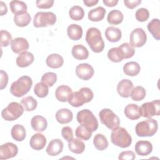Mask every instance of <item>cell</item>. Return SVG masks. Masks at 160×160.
<instances>
[{"label":"cell","instance_id":"30bf717a","mask_svg":"<svg viewBox=\"0 0 160 160\" xmlns=\"http://www.w3.org/2000/svg\"><path fill=\"white\" fill-rule=\"evenodd\" d=\"M142 116L151 118L154 116H159L160 113V101L159 99L143 103L140 107Z\"/></svg>","mask_w":160,"mask_h":160},{"label":"cell","instance_id":"83f0119b","mask_svg":"<svg viewBox=\"0 0 160 160\" xmlns=\"http://www.w3.org/2000/svg\"><path fill=\"white\" fill-rule=\"evenodd\" d=\"M106 9L102 6H99L90 10L88 12V17L91 21L98 22L104 19Z\"/></svg>","mask_w":160,"mask_h":160},{"label":"cell","instance_id":"c3c4849f","mask_svg":"<svg viewBox=\"0 0 160 160\" xmlns=\"http://www.w3.org/2000/svg\"><path fill=\"white\" fill-rule=\"evenodd\" d=\"M54 2L53 0H38L36 4L39 9H49L53 6Z\"/></svg>","mask_w":160,"mask_h":160},{"label":"cell","instance_id":"ffe728a7","mask_svg":"<svg viewBox=\"0 0 160 160\" xmlns=\"http://www.w3.org/2000/svg\"><path fill=\"white\" fill-rule=\"evenodd\" d=\"M34 60V55L29 52L24 51L19 54L17 57L16 62L18 67L20 68H26L31 64Z\"/></svg>","mask_w":160,"mask_h":160},{"label":"cell","instance_id":"52a82bcc","mask_svg":"<svg viewBox=\"0 0 160 160\" xmlns=\"http://www.w3.org/2000/svg\"><path fill=\"white\" fill-rule=\"evenodd\" d=\"M99 116L102 124L111 130L116 129L120 124L119 117L110 109H102L99 112Z\"/></svg>","mask_w":160,"mask_h":160},{"label":"cell","instance_id":"cb8c5ba5","mask_svg":"<svg viewBox=\"0 0 160 160\" xmlns=\"http://www.w3.org/2000/svg\"><path fill=\"white\" fill-rule=\"evenodd\" d=\"M46 62L48 67L53 69H57L61 68L63 65L64 59L59 54L53 53L47 57Z\"/></svg>","mask_w":160,"mask_h":160},{"label":"cell","instance_id":"5b68a950","mask_svg":"<svg viewBox=\"0 0 160 160\" xmlns=\"http://www.w3.org/2000/svg\"><path fill=\"white\" fill-rule=\"evenodd\" d=\"M111 141L113 144L121 148H126L131 144L132 138L125 128L118 127L112 131Z\"/></svg>","mask_w":160,"mask_h":160},{"label":"cell","instance_id":"603a6c76","mask_svg":"<svg viewBox=\"0 0 160 160\" xmlns=\"http://www.w3.org/2000/svg\"><path fill=\"white\" fill-rule=\"evenodd\" d=\"M31 125L35 131L42 132L47 128L48 122L44 117L40 115H36L32 118Z\"/></svg>","mask_w":160,"mask_h":160},{"label":"cell","instance_id":"4dcf8cb0","mask_svg":"<svg viewBox=\"0 0 160 160\" xmlns=\"http://www.w3.org/2000/svg\"><path fill=\"white\" fill-rule=\"evenodd\" d=\"M148 29L152 34V37L157 41L160 39V23L159 19L157 18L152 19L148 24Z\"/></svg>","mask_w":160,"mask_h":160},{"label":"cell","instance_id":"1f68e13d","mask_svg":"<svg viewBox=\"0 0 160 160\" xmlns=\"http://www.w3.org/2000/svg\"><path fill=\"white\" fill-rule=\"evenodd\" d=\"M68 148L73 153L81 154L85 150V144L80 139L72 138L68 141Z\"/></svg>","mask_w":160,"mask_h":160},{"label":"cell","instance_id":"f35d334b","mask_svg":"<svg viewBox=\"0 0 160 160\" xmlns=\"http://www.w3.org/2000/svg\"><path fill=\"white\" fill-rule=\"evenodd\" d=\"M48 87L49 86L48 85L43 83L42 82H38L35 84L34 88V92L38 97L40 98H45L49 93Z\"/></svg>","mask_w":160,"mask_h":160},{"label":"cell","instance_id":"6da1fadb","mask_svg":"<svg viewBox=\"0 0 160 160\" xmlns=\"http://www.w3.org/2000/svg\"><path fill=\"white\" fill-rule=\"evenodd\" d=\"M86 41L94 52H101L104 48V42L101 31L96 28L92 27L88 29L86 34Z\"/></svg>","mask_w":160,"mask_h":160},{"label":"cell","instance_id":"f546056e","mask_svg":"<svg viewBox=\"0 0 160 160\" xmlns=\"http://www.w3.org/2000/svg\"><path fill=\"white\" fill-rule=\"evenodd\" d=\"M12 138L17 141H22L26 136L24 127L21 124H15L12 126L11 131Z\"/></svg>","mask_w":160,"mask_h":160},{"label":"cell","instance_id":"e575fe53","mask_svg":"<svg viewBox=\"0 0 160 160\" xmlns=\"http://www.w3.org/2000/svg\"><path fill=\"white\" fill-rule=\"evenodd\" d=\"M31 21L30 14L27 12L23 14H16L14 16V22L17 26L25 27L28 26Z\"/></svg>","mask_w":160,"mask_h":160},{"label":"cell","instance_id":"ba28073f","mask_svg":"<svg viewBox=\"0 0 160 160\" xmlns=\"http://www.w3.org/2000/svg\"><path fill=\"white\" fill-rule=\"evenodd\" d=\"M24 109L17 102H11L1 112L2 118L8 121H12L22 116Z\"/></svg>","mask_w":160,"mask_h":160},{"label":"cell","instance_id":"d590c367","mask_svg":"<svg viewBox=\"0 0 160 160\" xmlns=\"http://www.w3.org/2000/svg\"><path fill=\"white\" fill-rule=\"evenodd\" d=\"M94 147L99 151H103L108 146V141L106 136L102 134H97L93 139Z\"/></svg>","mask_w":160,"mask_h":160},{"label":"cell","instance_id":"7c38bea8","mask_svg":"<svg viewBox=\"0 0 160 160\" xmlns=\"http://www.w3.org/2000/svg\"><path fill=\"white\" fill-rule=\"evenodd\" d=\"M94 68L88 63H82L76 67V74L77 76L84 81L90 79L94 75Z\"/></svg>","mask_w":160,"mask_h":160},{"label":"cell","instance_id":"44dd1931","mask_svg":"<svg viewBox=\"0 0 160 160\" xmlns=\"http://www.w3.org/2000/svg\"><path fill=\"white\" fill-rule=\"evenodd\" d=\"M46 138L43 134L41 133H36L32 135L29 144L33 149L39 151L44 148L46 144Z\"/></svg>","mask_w":160,"mask_h":160},{"label":"cell","instance_id":"8992f818","mask_svg":"<svg viewBox=\"0 0 160 160\" xmlns=\"http://www.w3.org/2000/svg\"><path fill=\"white\" fill-rule=\"evenodd\" d=\"M158 129L156 120L148 118L145 121L138 122L135 128L136 134L139 137H151L154 136Z\"/></svg>","mask_w":160,"mask_h":160},{"label":"cell","instance_id":"74e56055","mask_svg":"<svg viewBox=\"0 0 160 160\" xmlns=\"http://www.w3.org/2000/svg\"><path fill=\"white\" fill-rule=\"evenodd\" d=\"M21 102L26 111H34L38 106L37 101L32 96H27L22 98Z\"/></svg>","mask_w":160,"mask_h":160},{"label":"cell","instance_id":"bcb514c9","mask_svg":"<svg viewBox=\"0 0 160 160\" xmlns=\"http://www.w3.org/2000/svg\"><path fill=\"white\" fill-rule=\"evenodd\" d=\"M0 36H1V45L2 47L8 46L12 41L11 34L6 30L1 31Z\"/></svg>","mask_w":160,"mask_h":160},{"label":"cell","instance_id":"f907efd6","mask_svg":"<svg viewBox=\"0 0 160 160\" xmlns=\"http://www.w3.org/2000/svg\"><path fill=\"white\" fill-rule=\"evenodd\" d=\"M0 76H1V82H0V89L2 90L4 89L8 84V75L6 72L3 70L0 71Z\"/></svg>","mask_w":160,"mask_h":160},{"label":"cell","instance_id":"3957f363","mask_svg":"<svg viewBox=\"0 0 160 160\" xmlns=\"http://www.w3.org/2000/svg\"><path fill=\"white\" fill-rule=\"evenodd\" d=\"M94 98L92 90L87 87L81 88L78 91L73 92L68 100V102L73 107L78 108L84 103L90 102Z\"/></svg>","mask_w":160,"mask_h":160},{"label":"cell","instance_id":"9c48e42d","mask_svg":"<svg viewBox=\"0 0 160 160\" xmlns=\"http://www.w3.org/2000/svg\"><path fill=\"white\" fill-rule=\"evenodd\" d=\"M56 22V16L52 12H38L33 19L35 28H42L54 25Z\"/></svg>","mask_w":160,"mask_h":160},{"label":"cell","instance_id":"8d00e7d4","mask_svg":"<svg viewBox=\"0 0 160 160\" xmlns=\"http://www.w3.org/2000/svg\"><path fill=\"white\" fill-rule=\"evenodd\" d=\"M69 15L71 19L74 21H80L84 16V11L79 6H74L69 11Z\"/></svg>","mask_w":160,"mask_h":160},{"label":"cell","instance_id":"e0dca14e","mask_svg":"<svg viewBox=\"0 0 160 160\" xmlns=\"http://www.w3.org/2000/svg\"><path fill=\"white\" fill-rule=\"evenodd\" d=\"M72 93V91L70 87L66 85H61L56 89L55 96L59 101L65 102L68 101Z\"/></svg>","mask_w":160,"mask_h":160},{"label":"cell","instance_id":"d6986e66","mask_svg":"<svg viewBox=\"0 0 160 160\" xmlns=\"http://www.w3.org/2000/svg\"><path fill=\"white\" fill-rule=\"evenodd\" d=\"M125 116L131 120H136L142 116L141 110L139 106L136 104H128L124 110Z\"/></svg>","mask_w":160,"mask_h":160},{"label":"cell","instance_id":"681fc988","mask_svg":"<svg viewBox=\"0 0 160 160\" xmlns=\"http://www.w3.org/2000/svg\"><path fill=\"white\" fill-rule=\"evenodd\" d=\"M136 158L134 152L132 151H125L121 152L118 157L119 160H133Z\"/></svg>","mask_w":160,"mask_h":160},{"label":"cell","instance_id":"d4e9b609","mask_svg":"<svg viewBox=\"0 0 160 160\" xmlns=\"http://www.w3.org/2000/svg\"><path fill=\"white\" fill-rule=\"evenodd\" d=\"M105 36L106 39L111 42L119 41L122 37L121 31L116 27L109 26L105 30Z\"/></svg>","mask_w":160,"mask_h":160},{"label":"cell","instance_id":"f1b7e54d","mask_svg":"<svg viewBox=\"0 0 160 160\" xmlns=\"http://www.w3.org/2000/svg\"><path fill=\"white\" fill-rule=\"evenodd\" d=\"M140 65L135 61L128 62L123 66L124 73L129 76H135L138 75L140 72Z\"/></svg>","mask_w":160,"mask_h":160},{"label":"cell","instance_id":"8fae6325","mask_svg":"<svg viewBox=\"0 0 160 160\" xmlns=\"http://www.w3.org/2000/svg\"><path fill=\"white\" fill-rule=\"evenodd\" d=\"M147 41V36L142 28H138L134 29L130 34V44L134 48H141L143 46Z\"/></svg>","mask_w":160,"mask_h":160},{"label":"cell","instance_id":"60d3db41","mask_svg":"<svg viewBox=\"0 0 160 160\" xmlns=\"http://www.w3.org/2000/svg\"><path fill=\"white\" fill-rule=\"evenodd\" d=\"M118 48L120 49L124 59H128L132 58L134 53V48L128 42H124L121 44Z\"/></svg>","mask_w":160,"mask_h":160},{"label":"cell","instance_id":"11a10c76","mask_svg":"<svg viewBox=\"0 0 160 160\" xmlns=\"http://www.w3.org/2000/svg\"><path fill=\"white\" fill-rule=\"evenodd\" d=\"M98 0H84L83 2L87 7L93 6L98 3Z\"/></svg>","mask_w":160,"mask_h":160},{"label":"cell","instance_id":"db71d44e","mask_svg":"<svg viewBox=\"0 0 160 160\" xmlns=\"http://www.w3.org/2000/svg\"><path fill=\"white\" fill-rule=\"evenodd\" d=\"M0 8H1V16H2L4 14H6L8 12V8L6 6V4L3 2L2 1L0 2Z\"/></svg>","mask_w":160,"mask_h":160},{"label":"cell","instance_id":"ac0fdd59","mask_svg":"<svg viewBox=\"0 0 160 160\" xmlns=\"http://www.w3.org/2000/svg\"><path fill=\"white\" fill-rule=\"evenodd\" d=\"M136 152L141 156H146L151 153L152 151V145L148 141H139L134 146Z\"/></svg>","mask_w":160,"mask_h":160},{"label":"cell","instance_id":"277c9868","mask_svg":"<svg viewBox=\"0 0 160 160\" xmlns=\"http://www.w3.org/2000/svg\"><path fill=\"white\" fill-rule=\"evenodd\" d=\"M76 119L79 124L91 132L98 128V121L94 114L90 110L84 109L79 111L76 115Z\"/></svg>","mask_w":160,"mask_h":160},{"label":"cell","instance_id":"4fadbf2b","mask_svg":"<svg viewBox=\"0 0 160 160\" xmlns=\"http://www.w3.org/2000/svg\"><path fill=\"white\" fill-rule=\"evenodd\" d=\"M18 152V146L12 142H6L0 147V159H8L15 157Z\"/></svg>","mask_w":160,"mask_h":160},{"label":"cell","instance_id":"f5cc1de1","mask_svg":"<svg viewBox=\"0 0 160 160\" xmlns=\"http://www.w3.org/2000/svg\"><path fill=\"white\" fill-rule=\"evenodd\" d=\"M102 2L108 7H113L116 6L118 0H103Z\"/></svg>","mask_w":160,"mask_h":160},{"label":"cell","instance_id":"7dc6e473","mask_svg":"<svg viewBox=\"0 0 160 160\" xmlns=\"http://www.w3.org/2000/svg\"><path fill=\"white\" fill-rule=\"evenodd\" d=\"M61 134L62 138L67 141H69L73 138V131L69 126H64L61 130Z\"/></svg>","mask_w":160,"mask_h":160},{"label":"cell","instance_id":"484cf974","mask_svg":"<svg viewBox=\"0 0 160 160\" xmlns=\"http://www.w3.org/2000/svg\"><path fill=\"white\" fill-rule=\"evenodd\" d=\"M72 56L78 60L86 59L89 57L88 49L82 44L74 45L71 50Z\"/></svg>","mask_w":160,"mask_h":160},{"label":"cell","instance_id":"b9f144b4","mask_svg":"<svg viewBox=\"0 0 160 160\" xmlns=\"http://www.w3.org/2000/svg\"><path fill=\"white\" fill-rule=\"evenodd\" d=\"M108 58L114 62H119L124 59L123 56L118 47L110 49L108 52Z\"/></svg>","mask_w":160,"mask_h":160},{"label":"cell","instance_id":"2e32d148","mask_svg":"<svg viewBox=\"0 0 160 160\" xmlns=\"http://www.w3.org/2000/svg\"><path fill=\"white\" fill-rule=\"evenodd\" d=\"M63 142L59 139H54L51 140L46 149L47 154L51 156H55L59 154L63 149Z\"/></svg>","mask_w":160,"mask_h":160},{"label":"cell","instance_id":"836d02e7","mask_svg":"<svg viewBox=\"0 0 160 160\" xmlns=\"http://www.w3.org/2000/svg\"><path fill=\"white\" fill-rule=\"evenodd\" d=\"M124 19V15L121 11L118 9L111 11L107 16V21L109 24L117 25L121 23Z\"/></svg>","mask_w":160,"mask_h":160},{"label":"cell","instance_id":"4316f807","mask_svg":"<svg viewBox=\"0 0 160 160\" xmlns=\"http://www.w3.org/2000/svg\"><path fill=\"white\" fill-rule=\"evenodd\" d=\"M67 34L71 40H79L82 36V28L78 24H71L67 28Z\"/></svg>","mask_w":160,"mask_h":160},{"label":"cell","instance_id":"7402d4cb","mask_svg":"<svg viewBox=\"0 0 160 160\" xmlns=\"http://www.w3.org/2000/svg\"><path fill=\"white\" fill-rule=\"evenodd\" d=\"M56 119L57 121L62 124L70 122L73 118V114L71 110L67 108H62L56 112Z\"/></svg>","mask_w":160,"mask_h":160},{"label":"cell","instance_id":"5bb4252c","mask_svg":"<svg viewBox=\"0 0 160 160\" xmlns=\"http://www.w3.org/2000/svg\"><path fill=\"white\" fill-rule=\"evenodd\" d=\"M133 88V83L131 81L128 79H123L118 82L117 91L120 96L128 98L130 96Z\"/></svg>","mask_w":160,"mask_h":160},{"label":"cell","instance_id":"7a4b0ae2","mask_svg":"<svg viewBox=\"0 0 160 160\" xmlns=\"http://www.w3.org/2000/svg\"><path fill=\"white\" fill-rule=\"evenodd\" d=\"M32 85V80L28 76H21L13 82L10 88V92L16 97L20 98L27 94Z\"/></svg>","mask_w":160,"mask_h":160},{"label":"cell","instance_id":"ee69618b","mask_svg":"<svg viewBox=\"0 0 160 160\" xmlns=\"http://www.w3.org/2000/svg\"><path fill=\"white\" fill-rule=\"evenodd\" d=\"M41 82L48 85L49 87L52 86L57 81V74L52 72L44 73L41 77Z\"/></svg>","mask_w":160,"mask_h":160},{"label":"cell","instance_id":"7bdbcfd3","mask_svg":"<svg viewBox=\"0 0 160 160\" xmlns=\"http://www.w3.org/2000/svg\"><path fill=\"white\" fill-rule=\"evenodd\" d=\"M75 135L80 139L88 141L92 136V132L81 125L77 127L75 131Z\"/></svg>","mask_w":160,"mask_h":160},{"label":"cell","instance_id":"9a60e30c","mask_svg":"<svg viewBox=\"0 0 160 160\" xmlns=\"http://www.w3.org/2000/svg\"><path fill=\"white\" fill-rule=\"evenodd\" d=\"M29 47V44L28 40L21 37L14 38L11 43V50L16 54H20L22 52L27 51Z\"/></svg>","mask_w":160,"mask_h":160},{"label":"cell","instance_id":"d6a6232c","mask_svg":"<svg viewBox=\"0 0 160 160\" xmlns=\"http://www.w3.org/2000/svg\"><path fill=\"white\" fill-rule=\"evenodd\" d=\"M9 7L11 12L14 14V15L27 12V5L23 1L17 0L11 1L9 2Z\"/></svg>","mask_w":160,"mask_h":160},{"label":"cell","instance_id":"816d5d0a","mask_svg":"<svg viewBox=\"0 0 160 160\" xmlns=\"http://www.w3.org/2000/svg\"><path fill=\"white\" fill-rule=\"evenodd\" d=\"M141 3V0H124V5L129 9H134Z\"/></svg>","mask_w":160,"mask_h":160},{"label":"cell","instance_id":"f6af8a7d","mask_svg":"<svg viewBox=\"0 0 160 160\" xmlns=\"http://www.w3.org/2000/svg\"><path fill=\"white\" fill-rule=\"evenodd\" d=\"M135 17L138 21L144 22L147 21L149 17V11L146 8H139L136 11Z\"/></svg>","mask_w":160,"mask_h":160},{"label":"cell","instance_id":"ab89813d","mask_svg":"<svg viewBox=\"0 0 160 160\" xmlns=\"http://www.w3.org/2000/svg\"><path fill=\"white\" fill-rule=\"evenodd\" d=\"M146 94L145 89L142 86H138L133 88L130 96L133 101H142L146 97Z\"/></svg>","mask_w":160,"mask_h":160}]
</instances>
